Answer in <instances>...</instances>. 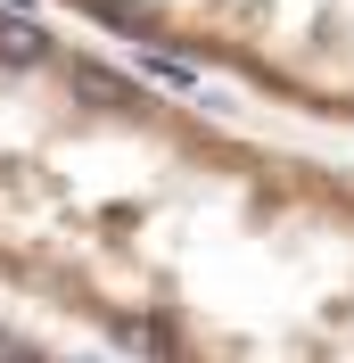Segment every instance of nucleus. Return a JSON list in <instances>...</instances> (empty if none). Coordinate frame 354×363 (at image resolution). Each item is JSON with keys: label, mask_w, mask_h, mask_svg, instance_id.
Wrapping results in <instances>:
<instances>
[{"label": "nucleus", "mask_w": 354, "mask_h": 363, "mask_svg": "<svg viewBox=\"0 0 354 363\" xmlns=\"http://www.w3.org/2000/svg\"><path fill=\"white\" fill-rule=\"evenodd\" d=\"M0 289L132 363H354V174L0 0Z\"/></svg>", "instance_id": "1"}, {"label": "nucleus", "mask_w": 354, "mask_h": 363, "mask_svg": "<svg viewBox=\"0 0 354 363\" xmlns=\"http://www.w3.org/2000/svg\"><path fill=\"white\" fill-rule=\"evenodd\" d=\"M0 363H50V347L33 339V330H17V322L0 314Z\"/></svg>", "instance_id": "2"}]
</instances>
